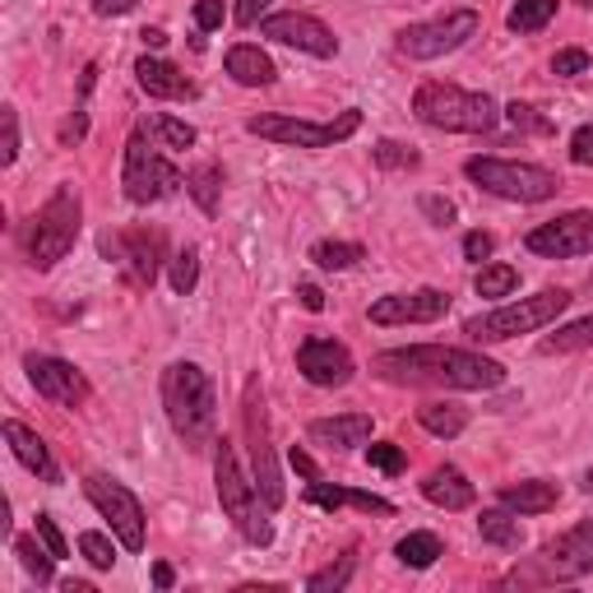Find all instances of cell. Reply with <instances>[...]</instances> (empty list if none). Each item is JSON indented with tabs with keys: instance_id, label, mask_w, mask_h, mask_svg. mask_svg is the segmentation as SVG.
<instances>
[{
	"instance_id": "ee69618b",
	"label": "cell",
	"mask_w": 593,
	"mask_h": 593,
	"mask_svg": "<svg viewBox=\"0 0 593 593\" xmlns=\"http://www.w3.org/2000/svg\"><path fill=\"white\" fill-rule=\"evenodd\" d=\"M0 125H6V144H0V167H14V159H19V112L6 108V112H0Z\"/></svg>"
},
{
	"instance_id": "7c38bea8",
	"label": "cell",
	"mask_w": 593,
	"mask_h": 593,
	"mask_svg": "<svg viewBox=\"0 0 593 593\" xmlns=\"http://www.w3.org/2000/svg\"><path fill=\"white\" fill-rule=\"evenodd\" d=\"M84 492H89V501L98 505L102 520H108V529L116 533V543H121L125 552H144V543H149V520H144V505H140V497L131 492V487L116 482V478H108V473H89V478H84Z\"/></svg>"
},
{
	"instance_id": "11a10c76",
	"label": "cell",
	"mask_w": 593,
	"mask_h": 593,
	"mask_svg": "<svg viewBox=\"0 0 593 593\" xmlns=\"http://www.w3.org/2000/svg\"><path fill=\"white\" fill-rule=\"evenodd\" d=\"M297 301H301L311 316H320V311H325V293L316 288V283H297Z\"/></svg>"
},
{
	"instance_id": "f1b7e54d",
	"label": "cell",
	"mask_w": 593,
	"mask_h": 593,
	"mask_svg": "<svg viewBox=\"0 0 593 593\" xmlns=\"http://www.w3.org/2000/svg\"><path fill=\"white\" fill-rule=\"evenodd\" d=\"M186 195L200 204V214H218V200H223V167L218 163H195L186 172Z\"/></svg>"
},
{
	"instance_id": "c3c4849f",
	"label": "cell",
	"mask_w": 593,
	"mask_h": 593,
	"mask_svg": "<svg viewBox=\"0 0 593 593\" xmlns=\"http://www.w3.org/2000/svg\"><path fill=\"white\" fill-rule=\"evenodd\" d=\"M571 163L575 167H593V121L580 125V131L571 135Z\"/></svg>"
},
{
	"instance_id": "ac0fdd59",
	"label": "cell",
	"mask_w": 593,
	"mask_h": 593,
	"mask_svg": "<svg viewBox=\"0 0 593 593\" xmlns=\"http://www.w3.org/2000/svg\"><path fill=\"white\" fill-rule=\"evenodd\" d=\"M450 311V297L441 288H418V293H390L371 301V325H436Z\"/></svg>"
},
{
	"instance_id": "680465c9",
	"label": "cell",
	"mask_w": 593,
	"mask_h": 593,
	"mask_svg": "<svg viewBox=\"0 0 593 593\" xmlns=\"http://www.w3.org/2000/svg\"><path fill=\"white\" fill-rule=\"evenodd\" d=\"M140 38H144V47H153V51H159V47H167V33H163V29H144Z\"/></svg>"
},
{
	"instance_id": "b9f144b4",
	"label": "cell",
	"mask_w": 593,
	"mask_h": 593,
	"mask_svg": "<svg viewBox=\"0 0 593 593\" xmlns=\"http://www.w3.org/2000/svg\"><path fill=\"white\" fill-rule=\"evenodd\" d=\"M367 463L380 473H403V450L395 441H376V446H367Z\"/></svg>"
},
{
	"instance_id": "8d00e7d4",
	"label": "cell",
	"mask_w": 593,
	"mask_h": 593,
	"mask_svg": "<svg viewBox=\"0 0 593 593\" xmlns=\"http://www.w3.org/2000/svg\"><path fill=\"white\" fill-rule=\"evenodd\" d=\"M352 571H357V556L348 552V556H339L334 565H325V571H316L311 580H306V589H311V593H339V589H348Z\"/></svg>"
},
{
	"instance_id": "681fc988",
	"label": "cell",
	"mask_w": 593,
	"mask_h": 593,
	"mask_svg": "<svg viewBox=\"0 0 593 593\" xmlns=\"http://www.w3.org/2000/svg\"><path fill=\"white\" fill-rule=\"evenodd\" d=\"M38 538H42V543H47L51 552H57V561H61V556H70V543H65V533L57 529V520H51V514H38Z\"/></svg>"
},
{
	"instance_id": "cb8c5ba5",
	"label": "cell",
	"mask_w": 593,
	"mask_h": 593,
	"mask_svg": "<svg viewBox=\"0 0 593 593\" xmlns=\"http://www.w3.org/2000/svg\"><path fill=\"white\" fill-rule=\"evenodd\" d=\"M497 501L510 505L514 514H548L561 501V487L548 478H524V482H505L497 492Z\"/></svg>"
},
{
	"instance_id": "4316f807",
	"label": "cell",
	"mask_w": 593,
	"mask_h": 593,
	"mask_svg": "<svg viewBox=\"0 0 593 593\" xmlns=\"http://www.w3.org/2000/svg\"><path fill=\"white\" fill-rule=\"evenodd\" d=\"M418 422L431 436H441V441H454V436H463V427H469V408L454 403V399H431L418 408Z\"/></svg>"
},
{
	"instance_id": "4dcf8cb0",
	"label": "cell",
	"mask_w": 593,
	"mask_h": 593,
	"mask_svg": "<svg viewBox=\"0 0 593 593\" xmlns=\"http://www.w3.org/2000/svg\"><path fill=\"white\" fill-rule=\"evenodd\" d=\"M552 19H556V0H514L505 14L510 33H538V29H548Z\"/></svg>"
},
{
	"instance_id": "ba28073f",
	"label": "cell",
	"mask_w": 593,
	"mask_h": 593,
	"mask_svg": "<svg viewBox=\"0 0 593 593\" xmlns=\"http://www.w3.org/2000/svg\"><path fill=\"white\" fill-rule=\"evenodd\" d=\"M463 176H469L473 186H482L487 195L510 200V204H543L561 191V176L552 167L514 163V159H469L463 163Z\"/></svg>"
},
{
	"instance_id": "6125c7cd",
	"label": "cell",
	"mask_w": 593,
	"mask_h": 593,
	"mask_svg": "<svg viewBox=\"0 0 593 593\" xmlns=\"http://www.w3.org/2000/svg\"><path fill=\"white\" fill-rule=\"evenodd\" d=\"M580 6H584V10H593V0H580Z\"/></svg>"
},
{
	"instance_id": "bcb514c9",
	"label": "cell",
	"mask_w": 593,
	"mask_h": 593,
	"mask_svg": "<svg viewBox=\"0 0 593 593\" xmlns=\"http://www.w3.org/2000/svg\"><path fill=\"white\" fill-rule=\"evenodd\" d=\"M223 19H227L223 0H195V29H200V33H214V29H223Z\"/></svg>"
},
{
	"instance_id": "d590c367",
	"label": "cell",
	"mask_w": 593,
	"mask_h": 593,
	"mask_svg": "<svg viewBox=\"0 0 593 593\" xmlns=\"http://www.w3.org/2000/svg\"><path fill=\"white\" fill-rule=\"evenodd\" d=\"M473 288H478V297H510L514 288H520V269L514 265H482Z\"/></svg>"
},
{
	"instance_id": "d4e9b609",
	"label": "cell",
	"mask_w": 593,
	"mask_h": 593,
	"mask_svg": "<svg viewBox=\"0 0 593 593\" xmlns=\"http://www.w3.org/2000/svg\"><path fill=\"white\" fill-rule=\"evenodd\" d=\"M223 65H227V74H232V80H237L242 89H269V84L278 80L274 61L265 57L260 47H251V42H237V47H227Z\"/></svg>"
},
{
	"instance_id": "5bb4252c",
	"label": "cell",
	"mask_w": 593,
	"mask_h": 593,
	"mask_svg": "<svg viewBox=\"0 0 593 593\" xmlns=\"http://www.w3.org/2000/svg\"><path fill=\"white\" fill-rule=\"evenodd\" d=\"M167 237L159 227H125V232H102V255L121 265L131 288H153V278L163 269Z\"/></svg>"
},
{
	"instance_id": "7a4b0ae2",
	"label": "cell",
	"mask_w": 593,
	"mask_h": 593,
	"mask_svg": "<svg viewBox=\"0 0 593 593\" xmlns=\"http://www.w3.org/2000/svg\"><path fill=\"white\" fill-rule=\"evenodd\" d=\"M163 412L191 454L214 450L218 441V390H214V376L204 371L200 362H172L163 371Z\"/></svg>"
},
{
	"instance_id": "f546056e",
	"label": "cell",
	"mask_w": 593,
	"mask_h": 593,
	"mask_svg": "<svg viewBox=\"0 0 593 593\" xmlns=\"http://www.w3.org/2000/svg\"><path fill=\"white\" fill-rule=\"evenodd\" d=\"M367 260V251L357 246V242H339V237H325L311 246V265L325 269V274H344L352 265H362Z\"/></svg>"
},
{
	"instance_id": "d6986e66",
	"label": "cell",
	"mask_w": 593,
	"mask_h": 593,
	"mask_svg": "<svg viewBox=\"0 0 593 593\" xmlns=\"http://www.w3.org/2000/svg\"><path fill=\"white\" fill-rule=\"evenodd\" d=\"M297 371L316 385V390H344V385L352 380L357 362H352V352L344 344H334V339H306L297 348Z\"/></svg>"
},
{
	"instance_id": "74e56055",
	"label": "cell",
	"mask_w": 593,
	"mask_h": 593,
	"mask_svg": "<svg viewBox=\"0 0 593 593\" xmlns=\"http://www.w3.org/2000/svg\"><path fill=\"white\" fill-rule=\"evenodd\" d=\"M167 278H172V293H195V283H200V251L195 246H186V251H176L172 255V269H167Z\"/></svg>"
},
{
	"instance_id": "7bdbcfd3",
	"label": "cell",
	"mask_w": 593,
	"mask_h": 593,
	"mask_svg": "<svg viewBox=\"0 0 593 593\" xmlns=\"http://www.w3.org/2000/svg\"><path fill=\"white\" fill-rule=\"evenodd\" d=\"M418 209H422V218L431 223V227H450L459 214H454V204L446 200V195H422L418 200Z\"/></svg>"
},
{
	"instance_id": "6da1fadb",
	"label": "cell",
	"mask_w": 593,
	"mask_h": 593,
	"mask_svg": "<svg viewBox=\"0 0 593 593\" xmlns=\"http://www.w3.org/2000/svg\"><path fill=\"white\" fill-rule=\"evenodd\" d=\"M371 376L390 385H412V390H497L505 380V367L473 348L412 344L371 357Z\"/></svg>"
},
{
	"instance_id": "91938a15",
	"label": "cell",
	"mask_w": 593,
	"mask_h": 593,
	"mask_svg": "<svg viewBox=\"0 0 593 593\" xmlns=\"http://www.w3.org/2000/svg\"><path fill=\"white\" fill-rule=\"evenodd\" d=\"M61 589H65V593H93V584H84V580H65Z\"/></svg>"
},
{
	"instance_id": "603a6c76",
	"label": "cell",
	"mask_w": 593,
	"mask_h": 593,
	"mask_svg": "<svg viewBox=\"0 0 593 593\" xmlns=\"http://www.w3.org/2000/svg\"><path fill=\"white\" fill-rule=\"evenodd\" d=\"M422 497H427L431 505H441V510H469V505L478 501V487L463 478L454 463H441V469H431V473L422 478Z\"/></svg>"
},
{
	"instance_id": "94428289",
	"label": "cell",
	"mask_w": 593,
	"mask_h": 593,
	"mask_svg": "<svg viewBox=\"0 0 593 593\" xmlns=\"http://www.w3.org/2000/svg\"><path fill=\"white\" fill-rule=\"evenodd\" d=\"M580 487H584V497H593V469H584V478H580Z\"/></svg>"
},
{
	"instance_id": "8fae6325",
	"label": "cell",
	"mask_w": 593,
	"mask_h": 593,
	"mask_svg": "<svg viewBox=\"0 0 593 593\" xmlns=\"http://www.w3.org/2000/svg\"><path fill=\"white\" fill-rule=\"evenodd\" d=\"M121 186H125V200L131 204H159L167 195H176V186H186V176L176 172L159 149L149 144L144 125L125 140V167H121Z\"/></svg>"
},
{
	"instance_id": "9c48e42d",
	"label": "cell",
	"mask_w": 593,
	"mask_h": 593,
	"mask_svg": "<svg viewBox=\"0 0 593 593\" xmlns=\"http://www.w3.org/2000/svg\"><path fill=\"white\" fill-rule=\"evenodd\" d=\"M242 431H246L255 487H260L269 510H283V473H278V454H274V427H269V403H265L260 376H251L242 390Z\"/></svg>"
},
{
	"instance_id": "f6af8a7d",
	"label": "cell",
	"mask_w": 593,
	"mask_h": 593,
	"mask_svg": "<svg viewBox=\"0 0 593 593\" xmlns=\"http://www.w3.org/2000/svg\"><path fill=\"white\" fill-rule=\"evenodd\" d=\"M584 70H589V51H580V47H565V51H556V57H552V74H561V80L584 74Z\"/></svg>"
},
{
	"instance_id": "2e32d148",
	"label": "cell",
	"mask_w": 593,
	"mask_h": 593,
	"mask_svg": "<svg viewBox=\"0 0 593 593\" xmlns=\"http://www.w3.org/2000/svg\"><path fill=\"white\" fill-rule=\"evenodd\" d=\"M23 371H29L33 390H38L42 399H51L57 408H80V403L89 399V380H84V371L74 367V362H65V357L29 352V357H23Z\"/></svg>"
},
{
	"instance_id": "52a82bcc",
	"label": "cell",
	"mask_w": 593,
	"mask_h": 593,
	"mask_svg": "<svg viewBox=\"0 0 593 593\" xmlns=\"http://www.w3.org/2000/svg\"><path fill=\"white\" fill-rule=\"evenodd\" d=\"M565 306H571V293L565 288H543L533 297L505 301V306H497V311H487V316H473L469 325H463V334H469L473 344H505V339H520V334L548 329Z\"/></svg>"
},
{
	"instance_id": "816d5d0a",
	"label": "cell",
	"mask_w": 593,
	"mask_h": 593,
	"mask_svg": "<svg viewBox=\"0 0 593 593\" xmlns=\"http://www.w3.org/2000/svg\"><path fill=\"white\" fill-rule=\"evenodd\" d=\"M140 6H144V0H93V14L98 19H116V14H131Z\"/></svg>"
},
{
	"instance_id": "db71d44e",
	"label": "cell",
	"mask_w": 593,
	"mask_h": 593,
	"mask_svg": "<svg viewBox=\"0 0 593 593\" xmlns=\"http://www.w3.org/2000/svg\"><path fill=\"white\" fill-rule=\"evenodd\" d=\"M288 463H293V469H297V473H301L306 482H316V478H320V469H316V459H311V454H306L301 446H293V450H288Z\"/></svg>"
},
{
	"instance_id": "e0dca14e",
	"label": "cell",
	"mask_w": 593,
	"mask_h": 593,
	"mask_svg": "<svg viewBox=\"0 0 593 593\" xmlns=\"http://www.w3.org/2000/svg\"><path fill=\"white\" fill-rule=\"evenodd\" d=\"M260 38L283 42V47H297V51H306V57H320V61L339 57V38H334L316 14H297V10L269 14V19H260Z\"/></svg>"
},
{
	"instance_id": "e575fe53",
	"label": "cell",
	"mask_w": 593,
	"mask_h": 593,
	"mask_svg": "<svg viewBox=\"0 0 593 593\" xmlns=\"http://www.w3.org/2000/svg\"><path fill=\"white\" fill-rule=\"evenodd\" d=\"M580 348H593V316L561 325L556 334L543 339V352H580Z\"/></svg>"
},
{
	"instance_id": "8992f818",
	"label": "cell",
	"mask_w": 593,
	"mask_h": 593,
	"mask_svg": "<svg viewBox=\"0 0 593 593\" xmlns=\"http://www.w3.org/2000/svg\"><path fill=\"white\" fill-rule=\"evenodd\" d=\"M593 571V520H580L575 529L556 533L552 543L538 548L524 565H514L505 584H571Z\"/></svg>"
},
{
	"instance_id": "6f0895ef",
	"label": "cell",
	"mask_w": 593,
	"mask_h": 593,
	"mask_svg": "<svg viewBox=\"0 0 593 593\" xmlns=\"http://www.w3.org/2000/svg\"><path fill=\"white\" fill-rule=\"evenodd\" d=\"M153 584H159V589H172V584H176V571H172L167 561H159V565H153Z\"/></svg>"
},
{
	"instance_id": "836d02e7",
	"label": "cell",
	"mask_w": 593,
	"mask_h": 593,
	"mask_svg": "<svg viewBox=\"0 0 593 593\" xmlns=\"http://www.w3.org/2000/svg\"><path fill=\"white\" fill-rule=\"evenodd\" d=\"M371 159L385 172H412V167H422V153L412 149V144H399V140H376L371 144Z\"/></svg>"
},
{
	"instance_id": "30bf717a",
	"label": "cell",
	"mask_w": 593,
	"mask_h": 593,
	"mask_svg": "<svg viewBox=\"0 0 593 593\" xmlns=\"http://www.w3.org/2000/svg\"><path fill=\"white\" fill-rule=\"evenodd\" d=\"M246 131L260 135V140H274V144H288V149H334V144H344L362 131V112L348 108L334 121H301L288 112H265V116H251Z\"/></svg>"
},
{
	"instance_id": "f35d334b",
	"label": "cell",
	"mask_w": 593,
	"mask_h": 593,
	"mask_svg": "<svg viewBox=\"0 0 593 593\" xmlns=\"http://www.w3.org/2000/svg\"><path fill=\"white\" fill-rule=\"evenodd\" d=\"M501 116L514 125V131H524V135H552L556 131V125L538 108H529V102H510V108H501Z\"/></svg>"
},
{
	"instance_id": "9a60e30c",
	"label": "cell",
	"mask_w": 593,
	"mask_h": 593,
	"mask_svg": "<svg viewBox=\"0 0 593 593\" xmlns=\"http://www.w3.org/2000/svg\"><path fill=\"white\" fill-rule=\"evenodd\" d=\"M524 246L543 260H580V255H593V209H571L556 214L548 223H538Z\"/></svg>"
},
{
	"instance_id": "ffe728a7",
	"label": "cell",
	"mask_w": 593,
	"mask_h": 593,
	"mask_svg": "<svg viewBox=\"0 0 593 593\" xmlns=\"http://www.w3.org/2000/svg\"><path fill=\"white\" fill-rule=\"evenodd\" d=\"M6 446H10V454L29 469L33 478H42V482H61V469H57V459H51V450H47V441L38 431H29L23 422H14V418H6Z\"/></svg>"
},
{
	"instance_id": "f5cc1de1",
	"label": "cell",
	"mask_w": 593,
	"mask_h": 593,
	"mask_svg": "<svg viewBox=\"0 0 593 593\" xmlns=\"http://www.w3.org/2000/svg\"><path fill=\"white\" fill-rule=\"evenodd\" d=\"M348 505L371 510V514H395V505H390V501H385V497H371V492H348Z\"/></svg>"
},
{
	"instance_id": "9f6ffc18",
	"label": "cell",
	"mask_w": 593,
	"mask_h": 593,
	"mask_svg": "<svg viewBox=\"0 0 593 593\" xmlns=\"http://www.w3.org/2000/svg\"><path fill=\"white\" fill-rule=\"evenodd\" d=\"M84 135H89V116H84V112H74V116L61 125V144H80Z\"/></svg>"
},
{
	"instance_id": "60d3db41",
	"label": "cell",
	"mask_w": 593,
	"mask_h": 593,
	"mask_svg": "<svg viewBox=\"0 0 593 593\" xmlns=\"http://www.w3.org/2000/svg\"><path fill=\"white\" fill-rule=\"evenodd\" d=\"M306 501L320 505V510H339V505H348V487H334V482L316 478V482H306Z\"/></svg>"
},
{
	"instance_id": "7dc6e473",
	"label": "cell",
	"mask_w": 593,
	"mask_h": 593,
	"mask_svg": "<svg viewBox=\"0 0 593 593\" xmlns=\"http://www.w3.org/2000/svg\"><path fill=\"white\" fill-rule=\"evenodd\" d=\"M492 251H497V237H492V232H469V237H463V260L482 265Z\"/></svg>"
},
{
	"instance_id": "f907efd6",
	"label": "cell",
	"mask_w": 593,
	"mask_h": 593,
	"mask_svg": "<svg viewBox=\"0 0 593 593\" xmlns=\"http://www.w3.org/2000/svg\"><path fill=\"white\" fill-rule=\"evenodd\" d=\"M269 6H274V0H237V14H232V19H237L242 29H255L260 19H269Z\"/></svg>"
},
{
	"instance_id": "7402d4cb",
	"label": "cell",
	"mask_w": 593,
	"mask_h": 593,
	"mask_svg": "<svg viewBox=\"0 0 593 593\" xmlns=\"http://www.w3.org/2000/svg\"><path fill=\"white\" fill-rule=\"evenodd\" d=\"M135 80L149 98H167V102H182V98H195V84L186 80L182 70L172 61H159V57H140L135 61Z\"/></svg>"
},
{
	"instance_id": "83f0119b",
	"label": "cell",
	"mask_w": 593,
	"mask_h": 593,
	"mask_svg": "<svg viewBox=\"0 0 593 593\" xmlns=\"http://www.w3.org/2000/svg\"><path fill=\"white\" fill-rule=\"evenodd\" d=\"M14 556H19V565L29 571V580L38 589L57 584V552H51L42 538H14Z\"/></svg>"
},
{
	"instance_id": "44dd1931",
	"label": "cell",
	"mask_w": 593,
	"mask_h": 593,
	"mask_svg": "<svg viewBox=\"0 0 593 593\" xmlns=\"http://www.w3.org/2000/svg\"><path fill=\"white\" fill-rule=\"evenodd\" d=\"M306 436H311L316 446L325 450H357L371 441V418L367 412H339V418H316L311 427H306Z\"/></svg>"
},
{
	"instance_id": "ab89813d",
	"label": "cell",
	"mask_w": 593,
	"mask_h": 593,
	"mask_svg": "<svg viewBox=\"0 0 593 593\" xmlns=\"http://www.w3.org/2000/svg\"><path fill=\"white\" fill-rule=\"evenodd\" d=\"M112 538L108 533H80V552H84V561L93 565V571H112V565H116V543H112Z\"/></svg>"
},
{
	"instance_id": "5b68a950",
	"label": "cell",
	"mask_w": 593,
	"mask_h": 593,
	"mask_svg": "<svg viewBox=\"0 0 593 593\" xmlns=\"http://www.w3.org/2000/svg\"><path fill=\"white\" fill-rule=\"evenodd\" d=\"M412 116H418L422 125H431V131H450V135H487L497 131L501 121V108L497 98L487 93H469L459 84H422L418 93H412Z\"/></svg>"
},
{
	"instance_id": "d6a6232c",
	"label": "cell",
	"mask_w": 593,
	"mask_h": 593,
	"mask_svg": "<svg viewBox=\"0 0 593 593\" xmlns=\"http://www.w3.org/2000/svg\"><path fill=\"white\" fill-rule=\"evenodd\" d=\"M144 131H149V135H159V140H163V149H191V144L200 140L191 121H182V116H167V112L149 116V121H144Z\"/></svg>"
},
{
	"instance_id": "3957f363",
	"label": "cell",
	"mask_w": 593,
	"mask_h": 593,
	"mask_svg": "<svg viewBox=\"0 0 593 593\" xmlns=\"http://www.w3.org/2000/svg\"><path fill=\"white\" fill-rule=\"evenodd\" d=\"M214 487H218V501H223V514L232 520L251 548H269L274 543V524H269V505H260V487H255L246 473H242V459H237V446L218 436L214 441Z\"/></svg>"
},
{
	"instance_id": "484cf974",
	"label": "cell",
	"mask_w": 593,
	"mask_h": 593,
	"mask_svg": "<svg viewBox=\"0 0 593 593\" xmlns=\"http://www.w3.org/2000/svg\"><path fill=\"white\" fill-rule=\"evenodd\" d=\"M478 533H482V543H492L501 552H520V543H524V524H520V514H514L510 505L482 510L478 514Z\"/></svg>"
},
{
	"instance_id": "1f68e13d",
	"label": "cell",
	"mask_w": 593,
	"mask_h": 593,
	"mask_svg": "<svg viewBox=\"0 0 593 593\" xmlns=\"http://www.w3.org/2000/svg\"><path fill=\"white\" fill-rule=\"evenodd\" d=\"M395 556L403 565H412V571H427V565H436V556H446V548H441V538L436 533H408V538L395 543Z\"/></svg>"
},
{
	"instance_id": "4fadbf2b",
	"label": "cell",
	"mask_w": 593,
	"mask_h": 593,
	"mask_svg": "<svg viewBox=\"0 0 593 593\" xmlns=\"http://www.w3.org/2000/svg\"><path fill=\"white\" fill-rule=\"evenodd\" d=\"M482 29V14L478 10H450L441 19H427V23H408L399 29V57L408 61H441L450 51H459L469 38H478Z\"/></svg>"
},
{
	"instance_id": "277c9868",
	"label": "cell",
	"mask_w": 593,
	"mask_h": 593,
	"mask_svg": "<svg viewBox=\"0 0 593 593\" xmlns=\"http://www.w3.org/2000/svg\"><path fill=\"white\" fill-rule=\"evenodd\" d=\"M84 227V200L74 182H61L51 191V200L33 214V223L23 227V255H29L33 269H57L65 255L80 242Z\"/></svg>"
}]
</instances>
